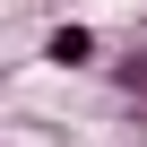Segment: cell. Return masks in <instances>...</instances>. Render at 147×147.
I'll return each instance as SVG.
<instances>
[{"label": "cell", "mask_w": 147, "mask_h": 147, "mask_svg": "<svg viewBox=\"0 0 147 147\" xmlns=\"http://www.w3.org/2000/svg\"><path fill=\"white\" fill-rule=\"evenodd\" d=\"M43 61H52V69H95L104 43H95V26H69V18H61V26L43 35Z\"/></svg>", "instance_id": "1"}, {"label": "cell", "mask_w": 147, "mask_h": 147, "mask_svg": "<svg viewBox=\"0 0 147 147\" xmlns=\"http://www.w3.org/2000/svg\"><path fill=\"white\" fill-rule=\"evenodd\" d=\"M113 87H121V95H130V104H138V113H147V43H138V52H121V61H113Z\"/></svg>", "instance_id": "2"}, {"label": "cell", "mask_w": 147, "mask_h": 147, "mask_svg": "<svg viewBox=\"0 0 147 147\" xmlns=\"http://www.w3.org/2000/svg\"><path fill=\"white\" fill-rule=\"evenodd\" d=\"M52 9H69V0H52Z\"/></svg>", "instance_id": "3"}]
</instances>
